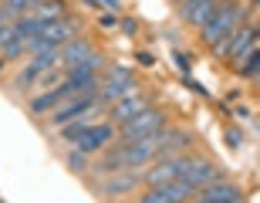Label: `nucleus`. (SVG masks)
<instances>
[{"mask_svg":"<svg viewBox=\"0 0 260 203\" xmlns=\"http://www.w3.org/2000/svg\"><path fill=\"white\" fill-rule=\"evenodd\" d=\"M247 17V10L240 7V4H233V0H223L220 7H216V14H213V20L206 24L203 31V41L210 44V48H216L223 38H230L233 27H240V20Z\"/></svg>","mask_w":260,"mask_h":203,"instance_id":"nucleus-1","label":"nucleus"},{"mask_svg":"<svg viewBox=\"0 0 260 203\" xmlns=\"http://www.w3.org/2000/svg\"><path fill=\"white\" fill-rule=\"evenodd\" d=\"M159 129H166V112H162V108H155V105H149L145 112H139L135 119H128L125 126H122V142L149 139V135H155Z\"/></svg>","mask_w":260,"mask_h":203,"instance_id":"nucleus-2","label":"nucleus"},{"mask_svg":"<svg viewBox=\"0 0 260 203\" xmlns=\"http://www.w3.org/2000/svg\"><path fill=\"white\" fill-rule=\"evenodd\" d=\"M132 88H135V78L128 75L125 68H115V71H112L105 81H98V88H95V102H98V105H115L118 98L132 95Z\"/></svg>","mask_w":260,"mask_h":203,"instance_id":"nucleus-3","label":"nucleus"},{"mask_svg":"<svg viewBox=\"0 0 260 203\" xmlns=\"http://www.w3.org/2000/svg\"><path fill=\"white\" fill-rule=\"evenodd\" d=\"M91 108H98L95 102V92H88V95H75V98H68L64 105L54 108V126H68V122H78V119H85Z\"/></svg>","mask_w":260,"mask_h":203,"instance_id":"nucleus-4","label":"nucleus"},{"mask_svg":"<svg viewBox=\"0 0 260 203\" xmlns=\"http://www.w3.org/2000/svg\"><path fill=\"white\" fill-rule=\"evenodd\" d=\"M139 183H142V169H118L115 176L102 180L98 193L112 200V196H125V193H132V190H135Z\"/></svg>","mask_w":260,"mask_h":203,"instance_id":"nucleus-5","label":"nucleus"},{"mask_svg":"<svg viewBox=\"0 0 260 203\" xmlns=\"http://www.w3.org/2000/svg\"><path fill=\"white\" fill-rule=\"evenodd\" d=\"M149 105H152V102L145 95H125V98H118L115 105H108V122H112V126H125L128 119H135Z\"/></svg>","mask_w":260,"mask_h":203,"instance_id":"nucleus-6","label":"nucleus"},{"mask_svg":"<svg viewBox=\"0 0 260 203\" xmlns=\"http://www.w3.org/2000/svg\"><path fill=\"white\" fill-rule=\"evenodd\" d=\"M173 180H179V163H176V156H169V159H152L149 169H142V183L145 186H166V183H173Z\"/></svg>","mask_w":260,"mask_h":203,"instance_id":"nucleus-7","label":"nucleus"},{"mask_svg":"<svg viewBox=\"0 0 260 203\" xmlns=\"http://www.w3.org/2000/svg\"><path fill=\"white\" fill-rule=\"evenodd\" d=\"M68 98H75V95H71V88L61 81V85H54L51 92H44V95H34L27 102V108H30V115H48V112H54L58 105H64Z\"/></svg>","mask_w":260,"mask_h":203,"instance_id":"nucleus-8","label":"nucleus"},{"mask_svg":"<svg viewBox=\"0 0 260 203\" xmlns=\"http://www.w3.org/2000/svg\"><path fill=\"white\" fill-rule=\"evenodd\" d=\"M112 135H115V126H112V122L88 126V132L81 135V139H75V149H78V153H85V156H91V153H98V149H102Z\"/></svg>","mask_w":260,"mask_h":203,"instance_id":"nucleus-9","label":"nucleus"},{"mask_svg":"<svg viewBox=\"0 0 260 203\" xmlns=\"http://www.w3.org/2000/svg\"><path fill=\"white\" fill-rule=\"evenodd\" d=\"M91 51H95V44H91L88 38H78V34H75L71 41H64V44H61V51H58V65L68 71V68L81 65V61H85Z\"/></svg>","mask_w":260,"mask_h":203,"instance_id":"nucleus-10","label":"nucleus"},{"mask_svg":"<svg viewBox=\"0 0 260 203\" xmlns=\"http://www.w3.org/2000/svg\"><path fill=\"white\" fill-rule=\"evenodd\" d=\"M200 200H210V203H243V193L237 190L233 183H223V180H216V183H210V186H203L200 193Z\"/></svg>","mask_w":260,"mask_h":203,"instance_id":"nucleus-11","label":"nucleus"},{"mask_svg":"<svg viewBox=\"0 0 260 203\" xmlns=\"http://www.w3.org/2000/svg\"><path fill=\"white\" fill-rule=\"evenodd\" d=\"M78 34V20H48V24H44V31H41V38L44 41H51V44H54V48H61V44H64V41H71Z\"/></svg>","mask_w":260,"mask_h":203,"instance_id":"nucleus-12","label":"nucleus"},{"mask_svg":"<svg viewBox=\"0 0 260 203\" xmlns=\"http://www.w3.org/2000/svg\"><path fill=\"white\" fill-rule=\"evenodd\" d=\"M216 7H220V0H203L200 7H193V14H189L186 24H193V27H206V24L213 20V14H216Z\"/></svg>","mask_w":260,"mask_h":203,"instance_id":"nucleus-13","label":"nucleus"},{"mask_svg":"<svg viewBox=\"0 0 260 203\" xmlns=\"http://www.w3.org/2000/svg\"><path fill=\"white\" fill-rule=\"evenodd\" d=\"M64 14V0H41L38 4V17L44 20H58Z\"/></svg>","mask_w":260,"mask_h":203,"instance_id":"nucleus-14","label":"nucleus"},{"mask_svg":"<svg viewBox=\"0 0 260 203\" xmlns=\"http://www.w3.org/2000/svg\"><path fill=\"white\" fill-rule=\"evenodd\" d=\"M0 54H4V61H17V58H24V54H27V41H24V38L7 41V44L0 48Z\"/></svg>","mask_w":260,"mask_h":203,"instance_id":"nucleus-15","label":"nucleus"},{"mask_svg":"<svg viewBox=\"0 0 260 203\" xmlns=\"http://www.w3.org/2000/svg\"><path fill=\"white\" fill-rule=\"evenodd\" d=\"M4 10H7L10 17H20V14H27V10H38L41 0H0Z\"/></svg>","mask_w":260,"mask_h":203,"instance_id":"nucleus-16","label":"nucleus"},{"mask_svg":"<svg viewBox=\"0 0 260 203\" xmlns=\"http://www.w3.org/2000/svg\"><path fill=\"white\" fill-rule=\"evenodd\" d=\"M85 132H88V119H78V122H68V126H61V139H68V142L81 139Z\"/></svg>","mask_w":260,"mask_h":203,"instance_id":"nucleus-17","label":"nucleus"},{"mask_svg":"<svg viewBox=\"0 0 260 203\" xmlns=\"http://www.w3.org/2000/svg\"><path fill=\"white\" fill-rule=\"evenodd\" d=\"M240 75L247 78V81H257V75H260V51H253L250 58L240 65Z\"/></svg>","mask_w":260,"mask_h":203,"instance_id":"nucleus-18","label":"nucleus"},{"mask_svg":"<svg viewBox=\"0 0 260 203\" xmlns=\"http://www.w3.org/2000/svg\"><path fill=\"white\" fill-rule=\"evenodd\" d=\"M88 166H91V163H88L85 153H78V149H71V153H68V169H71V173L81 176V173H88Z\"/></svg>","mask_w":260,"mask_h":203,"instance_id":"nucleus-19","label":"nucleus"},{"mask_svg":"<svg viewBox=\"0 0 260 203\" xmlns=\"http://www.w3.org/2000/svg\"><path fill=\"white\" fill-rule=\"evenodd\" d=\"M98 169H102V173H118V169H125V159H122V149H115V153L108 156V159H102V163H98Z\"/></svg>","mask_w":260,"mask_h":203,"instance_id":"nucleus-20","label":"nucleus"},{"mask_svg":"<svg viewBox=\"0 0 260 203\" xmlns=\"http://www.w3.org/2000/svg\"><path fill=\"white\" fill-rule=\"evenodd\" d=\"M14 38H17V34H14V20H10V24H4V27H0V48H4L7 41H14Z\"/></svg>","mask_w":260,"mask_h":203,"instance_id":"nucleus-21","label":"nucleus"},{"mask_svg":"<svg viewBox=\"0 0 260 203\" xmlns=\"http://www.w3.org/2000/svg\"><path fill=\"white\" fill-rule=\"evenodd\" d=\"M4 24H10V14L4 10V4H0V27H4Z\"/></svg>","mask_w":260,"mask_h":203,"instance_id":"nucleus-22","label":"nucleus"},{"mask_svg":"<svg viewBox=\"0 0 260 203\" xmlns=\"http://www.w3.org/2000/svg\"><path fill=\"white\" fill-rule=\"evenodd\" d=\"M105 4H108V7H112V10L118 14V0H105Z\"/></svg>","mask_w":260,"mask_h":203,"instance_id":"nucleus-23","label":"nucleus"},{"mask_svg":"<svg viewBox=\"0 0 260 203\" xmlns=\"http://www.w3.org/2000/svg\"><path fill=\"white\" fill-rule=\"evenodd\" d=\"M193 203H210V200H200V196H196V200H193Z\"/></svg>","mask_w":260,"mask_h":203,"instance_id":"nucleus-24","label":"nucleus"},{"mask_svg":"<svg viewBox=\"0 0 260 203\" xmlns=\"http://www.w3.org/2000/svg\"><path fill=\"white\" fill-rule=\"evenodd\" d=\"M4 65H7V61H4V58H0V71H4Z\"/></svg>","mask_w":260,"mask_h":203,"instance_id":"nucleus-25","label":"nucleus"},{"mask_svg":"<svg viewBox=\"0 0 260 203\" xmlns=\"http://www.w3.org/2000/svg\"><path fill=\"white\" fill-rule=\"evenodd\" d=\"M173 4H183V0H173Z\"/></svg>","mask_w":260,"mask_h":203,"instance_id":"nucleus-26","label":"nucleus"},{"mask_svg":"<svg viewBox=\"0 0 260 203\" xmlns=\"http://www.w3.org/2000/svg\"><path fill=\"white\" fill-rule=\"evenodd\" d=\"M0 203H7V200H0Z\"/></svg>","mask_w":260,"mask_h":203,"instance_id":"nucleus-27","label":"nucleus"}]
</instances>
